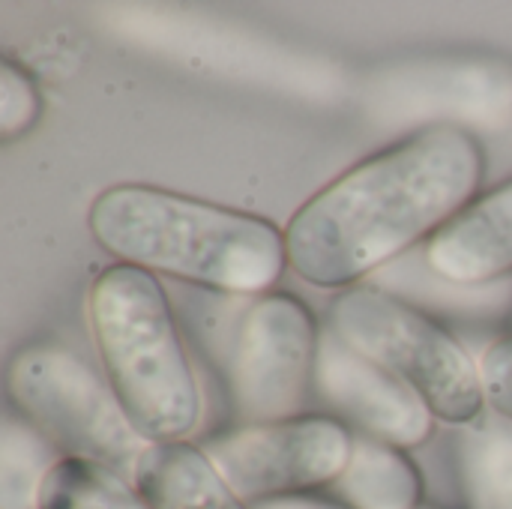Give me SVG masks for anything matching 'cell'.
Here are the masks:
<instances>
[{
	"label": "cell",
	"mask_w": 512,
	"mask_h": 509,
	"mask_svg": "<svg viewBox=\"0 0 512 509\" xmlns=\"http://www.w3.org/2000/svg\"><path fill=\"white\" fill-rule=\"evenodd\" d=\"M483 177L477 135L459 123H429L360 159L291 216L288 267L315 288H354L450 225Z\"/></svg>",
	"instance_id": "cell-1"
},
{
	"label": "cell",
	"mask_w": 512,
	"mask_h": 509,
	"mask_svg": "<svg viewBox=\"0 0 512 509\" xmlns=\"http://www.w3.org/2000/svg\"><path fill=\"white\" fill-rule=\"evenodd\" d=\"M87 228L117 264L213 294L261 297L288 264L285 231L270 219L150 183L102 189Z\"/></svg>",
	"instance_id": "cell-2"
},
{
	"label": "cell",
	"mask_w": 512,
	"mask_h": 509,
	"mask_svg": "<svg viewBox=\"0 0 512 509\" xmlns=\"http://www.w3.org/2000/svg\"><path fill=\"white\" fill-rule=\"evenodd\" d=\"M102 375L147 444L186 441L201 423V390L162 282L132 264L102 270L87 297Z\"/></svg>",
	"instance_id": "cell-3"
},
{
	"label": "cell",
	"mask_w": 512,
	"mask_h": 509,
	"mask_svg": "<svg viewBox=\"0 0 512 509\" xmlns=\"http://www.w3.org/2000/svg\"><path fill=\"white\" fill-rule=\"evenodd\" d=\"M327 327L408 384L435 420L468 429L486 417L480 363L438 318L414 303L375 285H354L333 297Z\"/></svg>",
	"instance_id": "cell-4"
},
{
	"label": "cell",
	"mask_w": 512,
	"mask_h": 509,
	"mask_svg": "<svg viewBox=\"0 0 512 509\" xmlns=\"http://www.w3.org/2000/svg\"><path fill=\"white\" fill-rule=\"evenodd\" d=\"M6 396L63 459L108 465L132 480L150 447L126 420L111 384L63 345L39 342L12 354Z\"/></svg>",
	"instance_id": "cell-5"
},
{
	"label": "cell",
	"mask_w": 512,
	"mask_h": 509,
	"mask_svg": "<svg viewBox=\"0 0 512 509\" xmlns=\"http://www.w3.org/2000/svg\"><path fill=\"white\" fill-rule=\"evenodd\" d=\"M318 318L294 294H261L234 321L225 381L240 426L300 417L315 390Z\"/></svg>",
	"instance_id": "cell-6"
},
{
	"label": "cell",
	"mask_w": 512,
	"mask_h": 509,
	"mask_svg": "<svg viewBox=\"0 0 512 509\" xmlns=\"http://www.w3.org/2000/svg\"><path fill=\"white\" fill-rule=\"evenodd\" d=\"M354 432L327 414L237 426L204 444L225 483L252 507L330 489L348 468Z\"/></svg>",
	"instance_id": "cell-7"
},
{
	"label": "cell",
	"mask_w": 512,
	"mask_h": 509,
	"mask_svg": "<svg viewBox=\"0 0 512 509\" xmlns=\"http://www.w3.org/2000/svg\"><path fill=\"white\" fill-rule=\"evenodd\" d=\"M312 393L357 435L399 450L423 447L435 432V414L426 402L396 375L345 345L330 327L321 330Z\"/></svg>",
	"instance_id": "cell-8"
},
{
	"label": "cell",
	"mask_w": 512,
	"mask_h": 509,
	"mask_svg": "<svg viewBox=\"0 0 512 509\" xmlns=\"http://www.w3.org/2000/svg\"><path fill=\"white\" fill-rule=\"evenodd\" d=\"M429 267L456 285L512 279V180L477 195L426 243Z\"/></svg>",
	"instance_id": "cell-9"
},
{
	"label": "cell",
	"mask_w": 512,
	"mask_h": 509,
	"mask_svg": "<svg viewBox=\"0 0 512 509\" xmlns=\"http://www.w3.org/2000/svg\"><path fill=\"white\" fill-rule=\"evenodd\" d=\"M132 483L153 509H252L225 483L204 447L189 441L150 444Z\"/></svg>",
	"instance_id": "cell-10"
},
{
	"label": "cell",
	"mask_w": 512,
	"mask_h": 509,
	"mask_svg": "<svg viewBox=\"0 0 512 509\" xmlns=\"http://www.w3.org/2000/svg\"><path fill=\"white\" fill-rule=\"evenodd\" d=\"M378 276L381 282L375 288L414 303L432 318L444 315V318L492 321V318L507 315V309L512 306V279L489 282V285H456L429 267L426 249L417 258L408 252V258L393 261Z\"/></svg>",
	"instance_id": "cell-11"
},
{
	"label": "cell",
	"mask_w": 512,
	"mask_h": 509,
	"mask_svg": "<svg viewBox=\"0 0 512 509\" xmlns=\"http://www.w3.org/2000/svg\"><path fill=\"white\" fill-rule=\"evenodd\" d=\"M330 492L354 509H420L423 474L405 450L354 432L348 468Z\"/></svg>",
	"instance_id": "cell-12"
},
{
	"label": "cell",
	"mask_w": 512,
	"mask_h": 509,
	"mask_svg": "<svg viewBox=\"0 0 512 509\" xmlns=\"http://www.w3.org/2000/svg\"><path fill=\"white\" fill-rule=\"evenodd\" d=\"M462 486L471 509H512V423L486 414L459 438Z\"/></svg>",
	"instance_id": "cell-13"
},
{
	"label": "cell",
	"mask_w": 512,
	"mask_h": 509,
	"mask_svg": "<svg viewBox=\"0 0 512 509\" xmlns=\"http://www.w3.org/2000/svg\"><path fill=\"white\" fill-rule=\"evenodd\" d=\"M60 459L39 429L6 414L0 426V509H39L42 483Z\"/></svg>",
	"instance_id": "cell-14"
},
{
	"label": "cell",
	"mask_w": 512,
	"mask_h": 509,
	"mask_svg": "<svg viewBox=\"0 0 512 509\" xmlns=\"http://www.w3.org/2000/svg\"><path fill=\"white\" fill-rule=\"evenodd\" d=\"M39 509H153L135 483L108 465L60 459L39 492Z\"/></svg>",
	"instance_id": "cell-15"
},
{
	"label": "cell",
	"mask_w": 512,
	"mask_h": 509,
	"mask_svg": "<svg viewBox=\"0 0 512 509\" xmlns=\"http://www.w3.org/2000/svg\"><path fill=\"white\" fill-rule=\"evenodd\" d=\"M42 114V93L36 81L15 66L12 60H0V138L12 141L27 135Z\"/></svg>",
	"instance_id": "cell-16"
},
{
	"label": "cell",
	"mask_w": 512,
	"mask_h": 509,
	"mask_svg": "<svg viewBox=\"0 0 512 509\" xmlns=\"http://www.w3.org/2000/svg\"><path fill=\"white\" fill-rule=\"evenodd\" d=\"M489 411L512 423V336L492 342L480 357Z\"/></svg>",
	"instance_id": "cell-17"
},
{
	"label": "cell",
	"mask_w": 512,
	"mask_h": 509,
	"mask_svg": "<svg viewBox=\"0 0 512 509\" xmlns=\"http://www.w3.org/2000/svg\"><path fill=\"white\" fill-rule=\"evenodd\" d=\"M252 509H354V507L342 504L339 498H327V495H288V498H273V501L252 504Z\"/></svg>",
	"instance_id": "cell-18"
},
{
	"label": "cell",
	"mask_w": 512,
	"mask_h": 509,
	"mask_svg": "<svg viewBox=\"0 0 512 509\" xmlns=\"http://www.w3.org/2000/svg\"><path fill=\"white\" fill-rule=\"evenodd\" d=\"M420 509H438V507H420Z\"/></svg>",
	"instance_id": "cell-19"
}]
</instances>
